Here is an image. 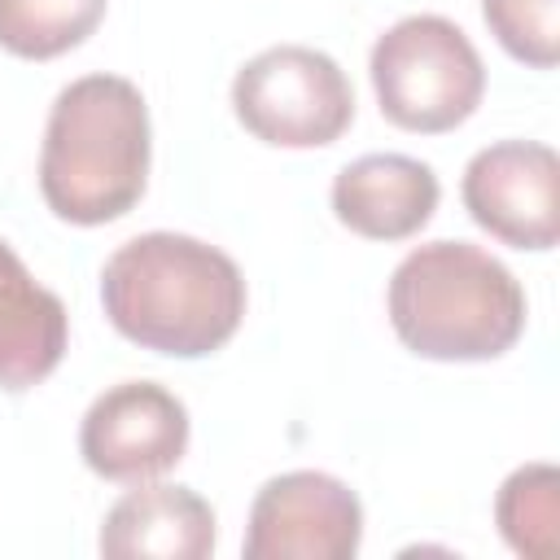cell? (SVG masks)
Listing matches in <instances>:
<instances>
[{
  "instance_id": "6da1fadb",
  "label": "cell",
  "mask_w": 560,
  "mask_h": 560,
  "mask_svg": "<svg viewBox=\"0 0 560 560\" xmlns=\"http://www.w3.org/2000/svg\"><path fill=\"white\" fill-rule=\"evenodd\" d=\"M101 302L127 341L171 359H201L241 328L245 276L197 236L144 232L109 254Z\"/></svg>"
},
{
  "instance_id": "7a4b0ae2",
  "label": "cell",
  "mask_w": 560,
  "mask_h": 560,
  "mask_svg": "<svg viewBox=\"0 0 560 560\" xmlns=\"http://www.w3.org/2000/svg\"><path fill=\"white\" fill-rule=\"evenodd\" d=\"M149 179V105L122 74H83L48 109L39 192L66 223L122 219Z\"/></svg>"
},
{
  "instance_id": "3957f363",
  "label": "cell",
  "mask_w": 560,
  "mask_h": 560,
  "mask_svg": "<svg viewBox=\"0 0 560 560\" xmlns=\"http://www.w3.org/2000/svg\"><path fill=\"white\" fill-rule=\"evenodd\" d=\"M385 302L398 341L438 363L499 359L525 328V289L468 241L416 245L394 267Z\"/></svg>"
},
{
  "instance_id": "277c9868",
  "label": "cell",
  "mask_w": 560,
  "mask_h": 560,
  "mask_svg": "<svg viewBox=\"0 0 560 560\" xmlns=\"http://www.w3.org/2000/svg\"><path fill=\"white\" fill-rule=\"evenodd\" d=\"M372 88L381 114L420 136L472 118L486 92V66L472 39L442 13H411L372 44Z\"/></svg>"
},
{
  "instance_id": "5b68a950",
  "label": "cell",
  "mask_w": 560,
  "mask_h": 560,
  "mask_svg": "<svg viewBox=\"0 0 560 560\" xmlns=\"http://www.w3.org/2000/svg\"><path fill=\"white\" fill-rule=\"evenodd\" d=\"M232 109L262 144L319 149L354 122V92L328 52L306 44H276L236 70Z\"/></svg>"
},
{
  "instance_id": "8992f818",
  "label": "cell",
  "mask_w": 560,
  "mask_h": 560,
  "mask_svg": "<svg viewBox=\"0 0 560 560\" xmlns=\"http://www.w3.org/2000/svg\"><path fill=\"white\" fill-rule=\"evenodd\" d=\"M188 451V407L153 381H122L92 398L79 424L83 464L118 486L171 472Z\"/></svg>"
},
{
  "instance_id": "52a82bcc",
  "label": "cell",
  "mask_w": 560,
  "mask_h": 560,
  "mask_svg": "<svg viewBox=\"0 0 560 560\" xmlns=\"http://www.w3.org/2000/svg\"><path fill=\"white\" fill-rule=\"evenodd\" d=\"M359 542L363 508L328 472H280L249 503L245 560H350Z\"/></svg>"
},
{
  "instance_id": "ba28073f",
  "label": "cell",
  "mask_w": 560,
  "mask_h": 560,
  "mask_svg": "<svg viewBox=\"0 0 560 560\" xmlns=\"http://www.w3.org/2000/svg\"><path fill=\"white\" fill-rule=\"evenodd\" d=\"M464 210L494 241L551 249L560 236V158L538 140H499L472 153L459 184Z\"/></svg>"
},
{
  "instance_id": "9c48e42d",
  "label": "cell",
  "mask_w": 560,
  "mask_h": 560,
  "mask_svg": "<svg viewBox=\"0 0 560 560\" xmlns=\"http://www.w3.org/2000/svg\"><path fill=\"white\" fill-rule=\"evenodd\" d=\"M438 175L407 153H363L332 179L337 219L368 241H407L438 210Z\"/></svg>"
},
{
  "instance_id": "30bf717a",
  "label": "cell",
  "mask_w": 560,
  "mask_h": 560,
  "mask_svg": "<svg viewBox=\"0 0 560 560\" xmlns=\"http://www.w3.org/2000/svg\"><path fill=\"white\" fill-rule=\"evenodd\" d=\"M214 551V508L188 486H136L101 525V556L109 560H206Z\"/></svg>"
},
{
  "instance_id": "8fae6325",
  "label": "cell",
  "mask_w": 560,
  "mask_h": 560,
  "mask_svg": "<svg viewBox=\"0 0 560 560\" xmlns=\"http://www.w3.org/2000/svg\"><path fill=\"white\" fill-rule=\"evenodd\" d=\"M70 319L52 289H44L13 245L0 241V389L39 385L66 354Z\"/></svg>"
},
{
  "instance_id": "7c38bea8",
  "label": "cell",
  "mask_w": 560,
  "mask_h": 560,
  "mask_svg": "<svg viewBox=\"0 0 560 560\" xmlns=\"http://www.w3.org/2000/svg\"><path fill=\"white\" fill-rule=\"evenodd\" d=\"M109 0H0V48L48 61L79 48L105 18Z\"/></svg>"
},
{
  "instance_id": "4fadbf2b",
  "label": "cell",
  "mask_w": 560,
  "mask_h": 560,
  "mask_svg": "<svg viewBox=\"0 0 560 560\" xmlns=\"http://www.w3.org/2000/svg\"><path fill=\"white\" fill-rule=\"evenodd\" d=\"M494 521L503 542L516 556L547 560L560 542V477L551 464H525L516 468L494 499Z\"/></svg>"
},
{
  "instance_id": "5bb4252c",
  "label": "cell",
  "mask_w": 560,
  "mask_h": 560,
  "mask_svg": "<svg viewBox=\"0 0 560 560\" xmlns=\"http://www.w3.org/2000/svg\"><path fill=\"white\" fill-rule=\"evenodd\" d=\"M490 35L525 66L551 70L560 57V0H481Z\"/></svg>"
}]
</instances>
